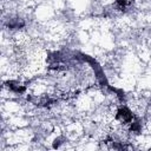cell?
I'll return each instance as SVG.
<instances>
[{
	"label": "cell",
	"instance_id": "6da1fadb",
	"mask_svg": "<svg viewBox=\"0 0 151 151\" xmlns=\"http://www.w3.org/2000/svg\"><path fill=\"white\" fill-rule=\"evenodd\" d=\"M116 118H117L118 120L123 122V123H130V122L132 120V113H131L127 109L123 107V109H119V110H118Z\"/></svg>",
	"mask_w": 151,
	"mask_h": 151
},
{
	"label": "cell",
	"instance_id": "7a4b0ae2",
	"mask_svg": "<svg viewBox=\"0 0 151 151\" xmlns=\"http://www.w3.org/2000/svg\"><path fill=\"white\" fill-rule=\"evenodd\" d=\"M117 5H118V7L123 11V9L126 8V6H127V1H126V0H117Z\"/></svg>",
	"mask_w": 151,
	"mask_h": 151
}]
</instances>
